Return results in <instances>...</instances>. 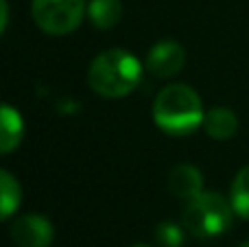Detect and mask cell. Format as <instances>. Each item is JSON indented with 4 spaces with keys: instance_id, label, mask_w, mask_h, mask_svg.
Returning a JSON list of instances; mask_svg holds the SVG:
<instances>
[{
    "instance_id": "obj_6",
    "label": "cell",
    "mask_w": 249,
    "mask_h": 247,
    "mask_svg": "<svg viewBox=\"0 0 249 247\" xmlns=\"http://www.w3.org/2000/svg\"><path fill=\"white\" fill-rule=\"evenodd\" d=\"M186 64V51L181 44L173 39L158 42L146 55V70L160 79H168L177 74Z\"/></svg>"
},
{
    "instance_id": "obj_7",
    "label": "cell",
    "mask_w": 249,
    "mask_h": 247,
    "mask_svg": "<svg viewBox=\"0 0 249 247\" xmlns=\"http://www.w3.org/2000/svg\"><path fill=\"white\" fill-rule=\"evenodd\" d=\"M168 191L171 195L179 197V199H195L197 195L203 193V175L197 166L179 164L168 173Z\"/></svg>"
},
{
    "instance_id": "obj_5",
    "label": "cell",
    "mask_w": 249,
    "mask_h": 247,
    "mask_svg": "<svg viewBox=\"0 0 249 247\" xmlns=\"http://www.w3.org/2000/svg\"><path fill=\"white\" fill-rule=\"evenodd\" d=\"M53 223L39 214H24L11 226V239L18 247H48L53 243Z\"/></svg>"
},
{
    "instance_id": "obj_3",
    "label": "cell",
    "mask_w": 249,
    "mask_h": 247,
    "mask_svg": "<svg viewBox=\"0 0 249 247\" xmlns=\"http://www.w3.org/2000/svg\"><path fill=\"white\" fill-rule=\"evenodd\" d=\"M232 201L219 193H201L195 199L186 201L181 223L195 239H214L232 226Z\"/></svg>"
},
{
    "instance_id": "obj_14",
    "label": "cell",
    "mask_w": 249,
    "mask_h": 247,
    "mask_svg": "<svg viewBox=\"0 0 249 247\" xmlns=\"http://www.w3.org/2000/svg\"><path fill=\"white\" fill-rule=\"evenodd\" d=\"M0 11H2V20H0V31H7V22H9V4H7V0H0Z\"/></svg>"
},
{
    "instance_id": "obj_10",
    "label": "cell",
    "mask_w": 249,
    "mask_h": 247,
    "mask_svg": "<svg viewBox=\"0 0 249 247\" xmlns=\"http://www.w3.org/2000/svg\"><path fill=\"white\" fill-rule=\"evenodd\" d=\"M88 16L99 29H112L123 16V4L121 0H92L88 4Z\"/></svg>"
},
{
    "instance_id": "obj_9",
    "label": "cell",
    "mask_w": 249,
    "mask_h": 247,
    "mask_svg": "<svg viewBox=\"0 0 249 247\" xmlns=\"http://www.w3.org/2000/svg\"><path fill=\"white\" fill-rule=\"evenodd\" d=\"M203 129H206V134L214 140H228L236 134L238 118L230 107H212L210 112H206Z\"/></svg>"
},
{
    "instance_id": "obj_11",
    "label": "cell",
    "mask_w": 249,
    "mask_h": 247,
    "mask_svg": "<svg viewBox=\"0 0 249 247\" xmlns=\"http://www.w3.org/2000/svg\"><path fill=\"white\" fill-rule=\"evenodd\" d=\"M0 193H2V197H0V201H2L0 217L7 221L20 208V201H22V188L9 171H0Z\"/></svg>"
},
{
    "instance_id": "obj_8",
    "label": "cell",
    "mask_w": 249,
    "mask_h": 247,
    "mask_svg": "<svg viewBox=\"0 0 249 247\" xmlns=\"http://www.w3.org/2000/svg\"><path fill=\"white\" fill-rule=\"evenodd\" d=\"M24 136V123L18 109H13L9 103L0 109V153H11L20 147Z\"/></svg>"
},
{
    "instance_id": "obj_1",
    "label": "cell",
    "mask_w": 249,
    "mask_h": 247,
    "mask_svg": "<svg viewBox=\"0 0 249 247\" xmlns=\"http://www.w3.org/2000/svg\"><path fill=\"white\" fill-rule=\"evenodd\" d=\"M203 105L190 86L173 83L166 86L153 101V121L171 136H186L203 127Z\"/></svg>"
},
{
    "instance_id": "obj_16",
    "label": "cell",
    "mask_w": 249,
    "mask_h": 247,
    "mask_svg": "<svg viewBox=\"0 0 249 247\" xmlns=\"http://www.w3.org/2000/svg\"><path fill=\"white\" fill-rule=\"evenodd\" d=\"M136 247H149V245H136Z\"/></svg>"
},
{
    "instance_id": "obj_12",
    "label": "cell",
    "mask_w": 249,
    "mask_h": 247,
    "mask_svg": "<svg viewBox=\"0 0 249 247\" xmlns=\"http://www.w3.org/2000/svg\"><path fill=\"white\" fill-rule=\"evenodd\" d=\"M232 208L238 217L249 219V166L238 171V175L232 182V193H230Z\"/></svg>"
},
{
    "instance_id": "obj_4",
    "label": "cell",
    "mask_w": 249,
    "mask_h": 247,
    "mask_svg": "<svg viewBox=\"0 0 249 247\" xmlns=\"http://www.w3.org/2000/svg\"><path fill=\"white\" fill-rule=\"evenodd\" d=\"M86 0H33V20L48 35H68L86 16Z\"/></svg>"
},
{
    "instance_id": "obj_13",
    "label": "cell",
    "mask_w": 249,
    "mask_h": 247,
    "mask_svg": "<svg viewBox=\"0 0 249 247\" xmlns=\"http://www.w3.org/2000/svg\"><path fill=\"white\" fill-rule=\"evenodd\" d=\"M155 241L162 247H181L184 245V230L177 223L164 221L155 228Z\"/></svg>"
},
{
    "instance_id": "obj_15",
    "label": "cell",
    "mask_w": 249,
    "mask_h": 247,
    "mask_svg": "<svg viewBox=\"0 0 249 247\" xmlns=\"http://www.w3.org/2000/svg\"><path fill=\"white\" fill-rule=\"evenodd\" d=\"M238 247H249V243H243V245H238Z\"/></svg>"
},
{
    "instance_id": "obj_2",
    "label": "cell",
    "mask_w": 249,
    "mask_h": 247,
    "mask_svg": "<svg viewBox=\"0 0 249 247\" xmlns=\"http://www.w3.org/2000/svg\"><path fill=\"white\" fill-rule=\"evenodd\" d=\"M142 66L129 51L112 48L105 51L90 64L88 83L99 96L105 99H123L131 94L140 83Z\"/></svg>"
}]
</instances>
